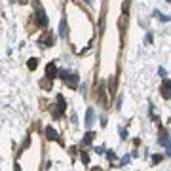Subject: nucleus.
<instances>
[{"mask_svg": "<svg viewBox=\"0 0 171 171\" xmlns=\"http://www.w3.org/2000/svg\"><path fill=\"white\" fill-rule=\"evenodd\" d=\"M84 2H91V0H84Z\"/></svg>", "mask_w": 171, "mask_h": 171, "instance_id": "obj_24", "label": "nucleus"}, {"mask_svg": "<svg viewBox=\"0 0 171 171\" xmlns=\"http://www.w3.org/2000/svg\"><path fill=\"white\" fill-rule=\"evenodd\" d=\"M162 95L166 97V99L171 97V82H169V80H166V82L162 84Z\"/></svg>", "mask_w": 171, "mask_h": 171, "instance_id": "obj_5", "label": "nucleus"}, {"mask_svg": "<svg viewBox=\"0 0 171 171\" xmlns=\"http://www.w3.org/2000/svg\"><path fill=\"white\" fill-rule=\"evenodd\" d=\"M38 44H40V46H44V48L53 46V34H48L46 38H40V40H38Z\"/></svg>", "mask_w": 171, "mask_h": 171, "instance_id": "obj_6", "label": "nucleus"}, {"mask_svg": "<svg viewBox=\"0 0 171 171\" xmlns=\"http://www.w3.org/2000/svg\"><path fill=\"white\" fill-rule=\"evenodd\" d=\"M167 2H171V0H167Z\"/></svg>", "mask_w": 171, "mask_h": 171, "instance_id": "obj_25", "label": "nucleus"}, {"mask_svg": "<svg viewBox=\"0 0 171 171\" xmlns=\"http://www.w3.org/2000/svg\"><path fill=\"white\" fill-rule=\"evenodd\" d=\"M10 2H17V0H10Z\"/></svg>", "mask_w": 171, "mask_h": 171, "instance_id": "obj_23", "label": "nucleus"}, {"mask_svg": "<svg viewBox=\"0 0 171 171\" xmlns=\"http://www.w3.org/2000/svg\"><path fill=\"white\" fill-rule=\"evenodd\" d=\"M93 120H95V112H93V109H88V110H86V126L91 127V126H93Z\"/></svg>", "mask_w": 171, "mask_h": 171, "instance_id": "obj_3", "label": "nucleus"}, {"mask_svg": "<svg viewBox=\"0 0 171 171\" xmlns=\"http://www.w3.org/2000/svg\"><path fill=\"white\" fill-rule=\"evenodd\" d=\"M95 152H97V154H105V148L99 146V148H95Z\"/></svg>", "mask_w": 171, "mask_h": 171, "instance_id": "obj_18", "label": "nucleus"}, {"mask_svg": "<svg viewBox=\"0 0 171 171\" xmlns=\"http://www.w3.org/2000/svg\"><path fill=\"white\" fill-rule=\"evenodd\" d=\"M67 109V105H65V99H63L61 95H57V106L55 109H52V114H53V118H59L63 112H65Z\"/></svg>", "mask_w": 171, "mask_h": 171, "instance_id": "obj_1", "label": "nucleus"}, {"mask_svg": "<svg viewBox=\"0 0 171 171\" xmlns=\"http://www.w3.org/2000/svg\"><path fill=\"white\" fill-rule=\"evenodd\" d=\"M158 74H160V76H166V69H162V67H160V70H158Z\"/></svg>", "mask_w": 171, "mask_h": 171, "instance_id": "obj_20", "label": "nucleus"}, {"mask_svg": "<svg viewBox=\"0 0 171 171\" xmlns=\"http://www.w3.org/2000/svg\"><path fill=\"white\" fill-rule=\"evenodd\" d=\"M120 135H122V139H127V131L124 129V127H122V129H120Z\"/></svg>", "mask_w": 171, "mask_h": 171, "instance_id": "obj_16", "label": "nucleus"}, {"mask_svg": "<svg viewBox=\"0 0 171 171\" xmlns=\"http://www.w3.org/2000/svg\"><path fill=\"white\" fill-rule=\"evenodd\" d=\"M59 34H61L63 38L67 36V21H65V19H61V25H59Z\"/></svg>", "mask_w": 171, "mask_h": 171, "instance_id": "obj_9", "label": "nucleus"}, {"mask_svg": "<svg viewBox=\"0 0 171 171\" xmlns=\"http://www.w3.org/2000/svg\"><path fill=\"white\" fill-rule=\"evenodd\" d=\"M59 76L63 78V80H67V78H69V72H67V70H61V72H59Z\"/></svg>", "mask_w": 171, "mask_h": 171, "instance_id": "obj_14", "label": "nucleus"}, {"mask_svg": "<svg viewBox=\"0 0 171 171\" xmlns=\"http://www.w3.org/2000/svg\"><path fill=\"white\" fill-rule=\"evenodd\" d=\"M46 76L49 78V80L57 76V69H55V63H48V67H46Z\"/></svg>", "mask_w": 171, "mask_h": 171, "instance_id": "obj_4", "label": "nucleus"}, {"mask_svg": "<svg viewBox=\"0 0 171 171\" xmlns=\"http://www.w3.org/2000/svg\"><path fill=\"white\" fill-rule=\"evenodd\" d=\"M93 171H101V169H99V167H93Z\"/></svg>", "mask_w": 171, "mask_h": 171, "instance_id": "obj_22", "label": "nucleus"}, {"mask_svg": "<svg viewBox=\"0 0 171 171\" xmlns=\"http://www.w3.org/2000/svg\"><path fill=\"white\" fill-rule=\"evenodd\" d=\"M36 19H38V25L40 27H46L48 25V17H46V12L44 10H42V8H36Z\"/></svg>", "mask_w": 171, "mask_h": 171, "instance_id": "obj_2", "label": "nucleus"}, {"mask_svg": "<svg viewBox=\"0 0 171 171\" xmlns=\"http://www.w3.org/2000/svg\"><path fill=\"white\" fill-rule=\"evenodd\" d=\"M154 15L158 17L160 21H166V23H167V21H171V17H167V15H163V13H160V12H154Z\"/></svg>", "mask_w": 171, "mask_h": 171, "instance_id": "obj_11", "label": "nucleus"}, {"mask_svg": "<svg viewBox=\"0 0 171 171\" xmlns=\"http://www.w3.org/2000/svg\"><path fill=\"white\" fill-rule=\"evenodd\" d=\"M127 162H129V154H127V156H124V158H122V166H126Z\"/></svg>", "mask_w": 171, "mask_h": 171, "instance_id": "obj_17", "label": "nucleus"}, {"mask_svg": "<svg viewBox=\"0 0 171 171\" xmlns=\"http://www.w3.org/2000/svg\"><path fill=\"white\" fill-rule=\"evenodd\" d=\"M29 69H31V70L36 69V59H34V57H32V59H29Z\"/></svg>", "mask_w": 171, "mask_h": 171, "instance_id": "obj_13", "label": "nucleus"}, {"mask_svg": "<svg viewBox=\"0 0 171 171\" xmlns=\"http://www.w3.org/2000/svg\"><path fill=\"white\" fill-rule=\"evenodd\" d=\"M163 146H166V150H167V154L171 156V137L167 135V139H166V142H163Z\"/></svg>", "mask_w": 171, "mask_h": 171, "instance_id": "obj_12", "label": "nucleus"}, {"mask_svg": "<svg viewBox=\"0 0 171 171\" xmlns=\"http://www.w3.org/2000/svg\"><path fill=\"white\" fill-rule=\"evenodd\" d=\"M82 162H84V163H88V162H89V156L86 154V152H82Z\"/></svg>", "mask_w": 171, "mask_h": 171, "instance_id": "obj_15", "label": "nucleus"}, {"mask_svg": "<svg viewBox=\"0 0 171 171\" xmlns=\"http://www.w3.org/2000/svg\"><path fill=\"white\" fill-rule=\"evenodd\" d=\"M152 162H154V163H158V162H162V156H154V158H152Z\"/></svg>", "mask_w": 171, "mask_h": 171, "instance_id": "obj_19", "label": "nucleus"}, {"mask_svg": "<svg viewBox=\"0 0 171 171\" xmlns=\"http://www.w3.org/2000/svg\"><path fill=\"white\" fill-rule=\"evenodd\" d=\"M67 82H69L70 86H72V88H76V84H78V76H76V74H72L70 78H67Z\"/></svg>", "mask_w": 171, "mask_h": 171, "instance_id": "obj_10", "label": "nucleus"}, {"mask_svg": "<svg viewBox=\"0 0 171 171\" xmlns=\"http://www.w3.org/2000/svg\"><path fill=\"white\" fill-rule=\"evenodd\" d=\"M93 137H95V135H93V131H88V133L84 135V139H82V145H84V146H86V145H89V142L93 141Z\"/></svg>", "mask_w": 171, "mask_h": 171, "instance_id": "obj_7", "label": "nucleus"}, {"mask_svg": "<svg viewBox=\"0 0 171 171\" xmlns=\"http://www.w3.org/2000/svg\"><path fill=\"white\" fill-rule=\"evenodd\" d=\"M46 135H48V139H52V141L53 139H59V137H57V133H55V129H53V127H49V126L46 127Z\"/></svg>", "mask_w": 171, "mask_h": 171, "instance_id": "obj_8", "label": "nucleus"}, {"mask_svg": "<svg viewBox=\"0 0 171 171\" xmlns=\"http://www.w3.org/2000/svg\"><path fill=\"white\" fill-rule=\"evenodd\" d=\"M17 2H21V4H27V0H17Z\"/></svg>", "mask_w": 171, "mask_h": 171, "instance_id": "obj_21", "label": "nucleus"}]
</instances>
